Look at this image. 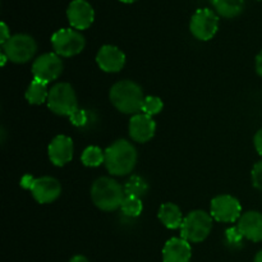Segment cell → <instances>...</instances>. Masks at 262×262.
<instances>
[{
	"mask_svg": "<svg viewBox=\"0 0 262 262\" xmlns=\"http://www.w3.org/2000/svg\"><path fill=\"white\" fill-rule=\"evenodd\" d=\"M164 102L160 97L158 96H146L145 100H143L142 104V110L141 112L143 114H147L150 117H154V115L159 114V113L163 110Z\"/></svg>",
	"mask_w": 262,
	"mask_h": 262,
	"instance_id": "cell-24",
	"label": "cell"
},
{
	"mask_svg": "<svg viewBox=\"0 0 262 262\" xmlns=\"http://www.w3.org/2000/svg\"><path fill=\"white\" fill-rule=\"evenodd\" d=\"M253 262H262V250L257 253V255H256L255 261H253Z\"/></svg>",
	"mask_w": 262,
	"mask_h": 262,
	"instance_id": "cell-34",
	"label": "cell"
},
{
	"mask_svg": "<svg viewBox=\"0 0 262 262\" xmlns=\"http://www.w3.org/2000/svg\"><path fill=\"white\" fill-rule=\"evenodd\" d=\"M110 101L117 110L123 114L136 115L142 110L145 96L140 84L136 82L124 79L119 81L110 89Z\"/></svg>",
	"mask_w": 262,
	"mask_h": 262,
	"instance_id": "cell-2",
	"label": "cell"
},
{
	"mask_svg": "<svg viewBox=\"0 0 262 262\" xmlns=\"http://www.w3.org/2000/svg\"><path fill=\"white\" fill-rule=\"evenodd\" d=\"M191 243L183 238H171L163 248V262H191Z\"/></svg>",
	"mask_w": 262,
	"mask_h": 262,
	"instance_id": "cell-17",
	"label": "cell"
},
{
	"mask_svg": "<svg viewBox=\"0 0 262 262\" xmlns=\"http://www.w3.org/2000/svg\"><path fill=\"white\" fill-rule=\"evenodd\" d=\"M256 72L258 73V76L262 77V50L256 56Z\"/></svg>",
	"mask_w": 262,
	"mask_h": 262,
	"instance_id": "cell-31",
	"label": "cell"
},
{
	"mask_svg": "<svg viewBox=\"0 0 262 262\" xmlns=\"http://www.w3.org/2000/svg\"><path fill=\"white\" fill-rule=\"evenodd\" d=\"M237 228L241 234L252 242H262V214L258 211H247L238 220Z\"/></svg>",
	"mask_w": 262,
	"mask_h": 262,
	"instance_id": "cell-16",
	"label": "cell"
},
{
	"mask_svg": "<svg viewBox=\"0 0 262 262\" xmlns=\"http://www.w3.org/2000/svg\"><path fill=\"white\" fill-rule=\"evenodd\" d=\"M7 60H9V59H8V56L5 55V54L2 51V67L5 66V63H7Z\"/></svg>",
	"mask_w": 262,
	"mask_h": 262,
	"instance_id": "cell-33",
	"label": "cell"
},
{
	"mask_svg": "<svg viewBox=\"0 0 262 262\" xmlns=\"http://www.w3.org/2000/svg\"><path fill=\"white\" fill-rule=\"evenodd\" d=\"M30 191L38 204H51L61 194V184L53 177H41L35 178Z\"/></svg>",
	"mask_w": 262,
	"mask_h": 262,
	"instance_id": "cell-12",
	"label": "cell"
},
{
	"mask_svg": "<svg viewBox=\"0 0 262 262\" xmlns=\"http://www.w3.org/2000/svg\"><path fill=\"white\" fill-rule=\"evenodd\" d=\"M2 49L9 61L15 64H25L35 56L37 43L32 36L27 33H17L13 35L4 45H2Z\"/></svg>",
	"mask_w": 262,
	"mask_h": 262,
	"instance_id": "cell-7",
	"label": "cell"
},
{
	"mask_svg": "<svg viewBox=\"0 0 262 262\" xmlns=\"http://www.w3.org/2000/svg\"><path fill=\"white\" fill-rule=\"evenodd\" d=\"M69 118H71V122L73 123L74 125H77V127H82V125L86 124L87 120H89L86 112H84V110H81V109L77 110V112Z\"/></svg>",
	"mask_w": 262,
	"mask_h": 262,
	"instance_id": "cell-26",
	"label": "cell"
},
{
	"mask_svg": "<svg viewBox=\"0 0 262 262\" xmlns=\"http://www.w3.org/2000/svg\"><path fill=\"white\" fill-rule=\"evenodd\" d=\"M129 136L135 142L145 143L148 142L155 136L156 123L154 122L152 117L143 113L133 115L128 125Z\"/></svg>",
	"mask_w": 262,
	"mask_h": 262,
	"instance_id": "cell-14",
	"label": "cell"
},
{
	"mask_svg": "<svg viewBox=\"0 0 262 262\" xmlns=\"http://www.w3.org/2000/svg\"><path fill=\"white\" fill-rule=\"evenodd\" d=\"M251 177H252L253 187L257 188L258 191H262V160L253 166Z\"/></svg>",
	"mask_w": 262,
	"mask_h": 262,
	"instance_id": "cell-25",
	"label": "cell"
},
{
	"mask_svg": "<svg viewBox=\"0 0 262 262\" xmlns=\"http://www.w3.org/2000/svg\"><path fill=\"white\" fill-rule=\"evenodd\" d=\"M210 214L212 219L219 223H234L242 216V206L235 197L230 194H219L212 199Z\"/></svg>",
	"mask_w": 262,
	"mask_h": 262,
	"instance_id": "cell-9",
	"label": "cell"
},
{
	"mask_svg": "<svg viewBox=\"0 0 262 262\" xmlns=\"http://www.w3.org/2000/svg\"><path fill=\"white\" fill-rule=\"evenodd\" d=\"M158 217L163 223L164 227H166L168 229H178L182 227V223L184 220L181 209L171 202L161 205L158 212Z\"/></svg>",
	"mask_w": 262,
	"mask_h": 262,
	"instance_id": "cell-18",
	"label": "cell"
},
{
	"mask_svg": "<svg viewBox=\"0 0 262 262\" xmlns=\"http://www.w3.org/2000/svg\"><path fill=\"white\" fill-rule=\"evenodd\" d=\"M219 30V15L209 8H201L194 12L189 22V31L200 41H209Z\"/></svg>",
	"mask_w": 262,
	"mask_h": 262,
	"instance_id": "cell-8",
	"label": "cell"
},
{
	"mask_svg": "<svg viewBox=\"0 0 262 262\" xmlns=\"http://www.w3.org/2000/svg\"><path fill=\"white\" fill-rule=\"evenodd\" d=\"M96 63L106 73H118L125 66V54L114 45H104L96 54Z\"/></svg>",
	"mask_w": 262,
	"mask_h": 262,
	"instance_id": "cell-13",
	"label": "cell"
},
{
	"mask_svg": "<svg viewBox=\"0 0 262 262\" xmlns=\"http://www.w3.org/2000/svg\"><path fill=\"white\" fill-rule=\"evenodd\" d=\"M67 18L72 28L87 30L95 20V10L87 0H72L67 8Z\"/></svg>",
	"mask_w": 262,
	"mask_h": 262,
	"instance_id": "cell-11",
	"label": "cell"
},
{
	"mask_svg": "<svg viewBox=\"0 0 262 262\" xmlns=\"http://www.w3.org/2000/svg\"><path fill=\"white\" fill-rule=\"evenodd\" d=\"M255 147L257 152L262 156V129L258 130L255 136Z\"/></svg>",
	"mask_w": 262,
	"mask_h": 262,
	"instance_id": "cell-30",
	"label": "cell"
},
{
	"mask_svg": "<svg viewBox=\"0 0 262 262\" xmlns=\"http://www.w3.org/2000/svg\"><path fill=\"white\" fill-rule=\"evenodd\" d=\"M33 181H35V178H33V177L25 176L22 179H20V186L26 189H31V187H32V184H33Z\"/></svg>",
	"mask_w": 262,
	"mask_h": 262,
	"instance_id": "cell-29",
	"label": "cell"
},
{
	"mask_svg": "<svg viewBox=\"0 0 262 262\" xmlns=\"http://www.w3.org/2000/svg\"><path fill=\"white\" fill-rule=\"evenodd\" d=\"M124 192L127 196H135L142 199L148 192V184L142 177L132 176L124 184Z\"/></svg>",
	"mask_w": 262,
	"mask_h": 262,
	"instance_id": "cell-22",
	"label": "cell"
},
{
	"mask_svg": "<svg viewBox=\"0 0 262 262\" xmlns=\"http://www.w3.org/2000/svg\"><path fill=\"white\" fill-rule=\"evenodd\" d=\"M212 216L204 210L191 211L182 223L181 238L189 243H201L210 235L212 229Z\"/></svg>",
	"mask_w": 262,
	"mask_h": 262,
	"instance_id": "cell-4",
	"label": "cell"
},
{
	"mask_svg": "<svg viewBox=\"0 0 262 262\" xmlns=\"http://www.w3.org/2000/svg\"><path fill=\"white\" fill-rule=\"evenodd\" d=\"M51 46L54 53L60 58H71L78 55L86 46L84 36L74 28H61L51 36Z\"/></svg>",
	"mask_w": 262,
	"mask_h": 262,
	"instance_id": "cell-6",
	"label": "cell"
},
{
	"mask_svg": "<svg viewBox=\"0 0 262 262\" xmlns=\"http://www.w3.org/2000/svg\"><path fill=\"white\" fill-rule=\"evenodd\" d=\"M69 262H89V260H87V257H84V256L76 255L74 257H72L71 260H69Z\"/></svg>",
	"mask_w": 262,
	"mask_h": 262,
	"instance_id": "cell-32",
	"label": "cell"
},
{
	"mask_svg": "<svg viewBox=\"0 0 262 262\" xmlns=\"http://www.w3.org/2000/svg\"><path fill=\"white\" fill-rule=\"evenodd\" d=\"M211 4L217 15L230 19L242 14L246 0H211Z\"/></svg>",
	"mask_w": 262,
	"mask_h": 262,
	"instance_id": "cell-19",
	"label": "cell"
},
{
	"mask_svg": "<svg viewBox=\"0 0 262 262\" xmlns=\"http://www.w3.org/2000/svg\"><path fill=\"white\" fill-rule=\"evenodd\" d=\"M137 164V151L127 140H118L105 150V166L112 176L123 177L132 173Z\"/></svg>",
	"mask_w": 262,
	"mask_h": 262,
	"instance_id": "cell-1",
	"label": "cell"
},
{
	"mask_svg": "<svg viewBox=\"0 0 262 262\" xmlns=\"http://www.w3.org/2000/svg\"><path fill=\"white\" fill-rule=\"evenodd\" d=\"M48 106L56 115L72 117L78 110V101L73 87L66 82L54 84L49 91Z\"/></svg>",
	"mask_w": 262,
	"mask_h": 262,
	"instance_id": "cell-5",
	"label": "cell"
},
{
	"mask_svg": "<svg viewBox=\"0 0 262 262\" xmlns=\"http://www.w3.org/2000/svg\"><path fill=\"white\" fill-rule=\"evenodd\" d=\"M119 2L124 3V4H132V3L137 2V0H119Z\"/></svg>",
	"mask_w": 262,
	"mask_h": 262,
	"instance_id": "cell-35",
	"label": "cell"
},
{
	"mask_svg": "<svg viewBox=\"0 0 262 262\" xmlns=\"http://www.w3.org/2000/svg\"><path fill=\"white\" fill-rule=\"evenodd\" d=\"M63 72V61L55 53H45L38 56L32 64L33 79L50 83L60 77Z\"/></svg>",
	"mask_w": 262,
	"mask_h": 262,
	"instance_id": "cell-10",
	"label": "cell"
},
{
	"mask_svg": "<svg viewBox=\"0 0 262 262\" xmlns=\"http://www.w3.org/2000/svg\"><path fill=\"white\" fill-rule=\"evenodd\" d=\"M49 159L55 166H64L73 159L74 146L71 137L59 135L54 138L48 147Z\"/></svg>",
	"mask_w": 262,
	"mask_h": 262,
	"instance_id": "cell-15",
	"label": "cell"
},
{
	"mask_svg": "<svg viewBox=\"0 0 262 262\" xmlns=\"http://www.w3.org/2000/svg\"><path fill=\"white\" fill-rule=\"evenodd\" d=\"M225 234H227L228 241H229L232 245H238V243L242 242V239L245 238L242 234H241V232L238 228H230V229L227 230V233H225Z\"/></svg>",
	"mask_w": 262,
	"mask_h": 262,
	"instance_id": "cell-27",
	"label": "cell"
},
{
	"mask_svg": "<svg viewBox=\"0 0 262 262\" xmlns=\"http://www.w3.org/2000/svg\"><path fill=\"white\" fill-rule=\"evenodd\" d=\"M0 28H2V30H0V32H2V35H0V43H2V45H4V43L7 42V41L9 40L12 36H10L9 27H8L7 23H5V22H2V25H0Z\"/></svg>",
	"mask_w": 262,
	"mask_h": 262,
	"instance_id": "cell-28",
	"label": "cell"
},
{
	"mask_svg": "<svg viewBox=\"0 0 262 262\" xmlns=\"http://www.w3.org/2000/svg\"><path fill=\"white\" fill-rule=\"evenodd\" d=\"M124 197V187L113 178L101 177L96 179L91 187L92 202L102 211H114L119 209Z\"/></svg>",
	"mask_w": 262,
	"mask_h": 262,
	"instance_id": "cell-3",
	"label": "cell"
},
{
	"mask_svg": "<svg viewBox=\"0 0 262 262\" xmlns=\"http://www.w3.org/2000/svg\"><path fill=\"white\" fill-rule=\"evenodd\" d=\"M120 209H122L123 214H124L125 216L137 217L142 214L143 204L142 201H141V199H138V197L127 196V194H125Z\"/></svg>",
	"mask_w": 262,
	"mask_h": 262,
	"instance_id": "cell-23",
	"label": "cell"
},
{
	"mask_svg": "<svg viewBox=\"0 0 262 262\" xmlns=\"http://www.w3.org/2000/svg\"><path fill=\"white\" fill-rule=\"evenodd\" d=\"M81 160L82 164L87 168H97L105 164V151H102L97 146H89L82 152Z\"/></svg>",
	"mask_w": 262,
	"mask_h": 262,
	"instance_id": "cell-21",
	"label": "cell"
},
{
	"mask_svg": "<svg viewBox=\"0 0 262 262\" xmlns=\"http://www.w3.org/2000/svg\"><path fill=\"white\" fill-rule=\"evenodd\" d=\"M49 91L50 90L48 89V83L32 79L26 90V100L31 105H41L43 102H48Z\"/></svg>",
	"mask_w": 262,
	"mask_h": 262,
	"instance_id": "cell-20",
	"label": "cell"
}]
</instances>
